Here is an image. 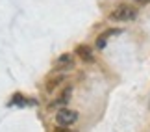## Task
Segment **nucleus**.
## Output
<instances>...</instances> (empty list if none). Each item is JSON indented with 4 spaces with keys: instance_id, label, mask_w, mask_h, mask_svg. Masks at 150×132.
<instances>
[{
    "instance_id": "6e6552de",
    "label": "nucleus",
    "mask_w": 150,
    "mask_h": 132,
    "mask_svg": "<svg viewBox=\"0 0 150 132\" xmlns=\"http://www.w3.org/2000/svg\"><path fill=\"white\" fill-rule=\"evenodd\" d=\"M134 2H137V4H143V6H145V4H148V2H150V0H134Z\"/></svg>"
},
{
    "instance_id": "0eeeda50",
    "label": "nucleus",
    "mask_w": 150,
    "mask_h": 132,
    "mask_svg": "<svg viewBox=\"0 0 150 132\" xmlns=\"http://www.w3.org/2000/svg\"><path fill=\"white\" fill-rule=\"evenodd\" d=\"M59 82H61V78H54V80H50V82L47 84V89L52 91L54 88H57V86H59Z\"/></svg>"
},
{
    "instance_id": "7ed1b4c3",
    "label": "nucleus",
    "mask_w": 150,
    "mask_h": 132,
    "mask_svg": "<svg viewBox=\"0 0 150 132\" xmlns=\"http://www.w3.org/2000/svg\"><path fill=\"white\" fill-rule=\"evenodd\" d=\"M74 67V56L72 54H61L56 60V69H72Z\"/></svg>"
},
{
    "instance_id": "f257e3e1",
    "label": "nucleus",
    "mask_w": 150,
    "mask_h": 132,
    "mask_svg": "<svg viewBox=\"0 0 150 132\" xmlns=\"http://www.w3.org/2000/svg\"><path fill=\"white\" fill-rule=\"evenodd\" d=\"M139 11H137L135 6L132 4H120L117 6L111 13H109V19L111 21H119V22H130V21H135Z\"/></svg>"
},
{
    "instance_id": "20e7f679",
    "label": "nucleus",
    "mask_w": 150,
    "mask_h": 132,
    "mask_svg": "<svg viewBox=\"0 0 150 132\" xmlns=\"http://www.w3.org/2000/svg\"><path fill=\"white\" fill-rule=\"evenodd\" d=\"M76 54H78L83 61H93V60H95L93 50H91V47H87V45H80V47L76 49Z\"/></svg>"
},
{
    "instance_id": "1a4fd4ad",
    "label": "nucleus",
    "mask_w": 150,
    "mask_h": 132,
    "mask_svg": "<svg viewBox=\"0 0 150 132\" xmlns=\"http://www.w3.org/2000/svg\"><path fill=\"white\" fill-rule=\"evenodd\" d=\"M65 128H67V127H61V128H57V130H56V132H67V130H65Z\"/></svg>"
},
{
    "instance_id": "f03ea898",
    "label": "nucleus",
    "mask_w": 150,
    "mask_h": 132,
    "mask_svg": "<svg viewBox=\"0 0 150 132\" xmlns=\"http://www.w3.org/2000/svg\"><path fill=\"white\" fill-rule=\"evenodd\" d=\"M78 121V112L69 110V108H59L56 113V123L59 127H71L72 123Z\"/></svg>"
},
{
    "instance_id": "39448f33",
    "label": "nucleus",
    "mask_w": 150,
    "mask_h": 132,
    "mask_svg": "<svg viewBox=\"0 0 150 132\" xmlns=\"http://www.w3.org/2000/svg\"><path fill=\"white\" fill-rule=\"evenodd\" d=\"M115 34H120V30H108V32H104L102 36L98 37V41H96V47H98V49H104V47H106L108 37H109V36H115Z\"/></svg>"
},
{
    "instance_id": "423d86ee",
    "label": "nucleus",
    "mask_w": 150,
    "mask_h": 132,
    "mask_svg": "<svg viewBox=\"0 0 150 132\" xmlns=\"http://www.w3.org/2000/svg\"><path fill=\"white\" fill-rule=\"evenodd\" d=\"M71 93H72V89H71V88H67V89L61 93V97H59V99H57V101H54V104H52V106H61V104H65V102H67L69 99H71Z\"/></svg>"
}]
</instances>
